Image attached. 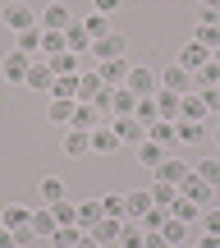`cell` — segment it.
Returning <instances> with one entry per match:
<instances>
[{
    "label": "cell",
    "instance_id": "1",
    "mask_svg": "<svg viewBox=\"0 0 220 248\" xmlns=\"http://www.w3.org/2000/svg\"><path fill=\"white\" fill-rule=\"evenodd\" d=\"M69 23H78V18H73V9L64 0H46V9L37 14V28H46V32H64Z\"/></svg>",
    "mask_w": 220,
    "mask_h": 248
},
{
    "label": "cell",
    "instance_id": "2",
    "mask_svg": "<svg viewBox=\"0 0 220 248\" xmlns=\"http://www.w3.org/2000/svg\"><path fill=\"white\" fill-rule=\"evenodd\" d=\"M124 88H129L133 97H156V92H161V74L151 69V64H133V69H129V83H124Z\"/></svg>",
    "mask_w": 220,
    "mask_h": 248
},
{
    "label": "cell",
    "instance_id": "3",
    "mask_svg": "<svg viewBox=\"0 0 220 248\" xmlns=\"http://www.w3.org/2000/svg\"><path fill=\"white\" fill-rule=\"evenodd\" d=\"M0 18H5V28H14V32H28V28H37V9L28 5V0H9V5L0 9Z\"/></svg>",
    "mask_w": 220,
    "mask_h": 248
},
{
    "label": "cell",
    "instance_id": "4",
    "mask_svg": "<svg viewBox=\"0 0 220 248\" xmlns=\"http://www.w3.org/2000/svg\"><path fill=\"white\" fill-rule=\"evenodd\" d=\"M110 129L119 133V142H129V147H138V142L147 138V124H142L138 115H115V120H110Z\"/></svg>",
    "mask_w": 220,
    "mask_h": 248
},
{
    "label": "cell",
    "instance_id": "5",
    "mask_svg": "<svg viewBox=\"0 0 220 248\" xmlns=\"http://www.w3.org/2000/svg\"><path fill=\"white\" fill-rule=\"evenodd\" d=\"M206 60H211V51H206L202 42H193V37H188V42L179 46V55H175V64H184L188 74H197V69H202Z\"/></svg>",
    "mask_w": 220,
    "mask_h": 248
},
{
    "label": "cell",
    "instance_id": "6",
    "mask_svg": "<svg viewBox=\"0 0 220 248\" xmlns=\"http://www.w3.org/2000/svg\"><path fill=\"white\" fill-rule=\"evenodd\" d=\"M129 69H133V64L124 60V55H115V60H101V64H97V74H101V83H106V88H124V83H129Z\"/></svg>",
    "mask_w": 220,
    "mask_h": 248
},
{
    "label": "cell",
    "instance_id": "7",
    "mask_svg": "<svg viewBox=\"0 0 220 248\" xmlns=\"http://www.w3.org/2000/svg\"><path fill=\"white\" fill-rule=\"evenodd\" d=\"M193 175V166H188V161H179V156H165L156 166V179H165V184H175V188H184V179Z\"/></svg>",
    "mask_w": 220,
    "mask_h": 248
},
{
    "label": "cell",
    "instance_id": "8",
    "mask_svg": "<svg viewBox=\"0 0 220 248\" xmlns=\"http://www.w3.org/2000/svg\"><path fill=\"white\" fill-rule=\"evenodd\" d=\"M124 142H119V133L110 129V124H97L92 129V156H110V152H119Z\"/></svg>",
    "mask_w": 220,
    "mask_h": 248
},
{
    "label": "cell",
    "instance_id": "9",
    "mask_svg": "<svg viewBox=\"0 0 220 248\" xmlns=\"http://www.w3.org/2000/svg\"><path fill=\"white\" fill-rule=\"evenodd\" d=\"M179 193H184L188 202H197V207H211V202H216V188L206 184V179H197V175H188V179H184V188H179Z\"/></svg>",
    "mask_w": 220,
    "mask_h": 248
},
{
    "label": "cell",
    "instance_id": "10",
    "mask_svg": "<svg viewBox=\"0 0 220 248\" xmlns=\"http://www.w3.org/2000/svg\"><path fill=\"white\" fill-rule=\"evenodd\" d=\"M161 88H170V92H197V88H193V74H188L184 64H170V69H161Z\"/></svg>",
    "mask_w": 220,
    "mask_h": 248
},
{
    "label": "cell",
    "instance_id": "11",
    "mask_svg": "<svg viewBox=\"0 0 220 248\" xmlns=\"http://www.w3.org/2000/svg\"><path fill=\"white\" fill-rule=\"evenodd\" d=\"M28 64H32V60H28L23 51H9L5 60H0V74H5L9 83H18V88H23V78H28Z\"/></svg>",
    "mask_w": 220,
    "mask_h": 248
},
{
    "label": "cell",
    "instance_id": "12",
    "mask_svg": "<svg viewBox=\"0 0 220 248\" xmlns=\"http://www.w3.org/2000/svg\"><path fill=\"white\" fill-rule=\"evenodd\" d=\"M51 83H55V74H51V64H46V60H32V64H28L23 88H32V92H51Z\"/></svg>",
    "mask_w": 220,
    "mask_h": 248
},
{
    "label": "cell",
    "instance_id": "13",
    "mask_svg": "<svg viewBox=\"0 0 220 248\" xmlns=\"http://www.w3.org/2000/svg\"><path fill=\"white\" fill-rule=\"evenodd\" d=\"M124 51H129L124 32H110V37H101V42H92V55H97V64H101V60H115V55H124Z\"/></svg>",
    "mask_w": 220,
    "mask_h": 248
},
{
    "label": "cell",
    "instance_id": "14",
    "mask_svg": "<svg viewBox=\"0 0 220 248\" xmlns=\"http://www.w3.org/2000/svg\"><path fill=\"white\" fill-rule=\"evenodd\" d=\"M14 51H23L28 60H46V55H42V28H28V32H14Z\"/></svg>",
    "mask_w": 220,
    "mask_h": 248
},
{
    "label": "cell",
    "instance_id": "15",
    "mask_svg": "<svg viewBox=\"0 0 220 248\" xmlns=\"http://www.w3.org/2000/svg\"><path fill=\"white\" fill-rule=\"evenodd\" d=\"M151 207V193L147 188H133V193H124V221H142Z\"/></svg>",
    "mask_w": 220,
    "mask_h": 248
},
{
    "label": "cell",
    "instance_id": "16",
    "mask_svg": "<svg viewBox=\"0 0 220 248\" xmlns=\"http://www.w3.org/2000/svg\"><path fill=\"white\" fill-rule=\"evenodd\" d=\"M64 156H92V133L88 129H64Z\"/></svg>",
    "mask_w": 220,
    "mask_h": 248
},
{
    "label": "cell",
    "instance_id": "17",
    "mask_svg": "<svg viewBox=\"0 0 220 248\" xmlns=\"http://www.w3.org/2000/svg\"><path fill=\"white\" fill-rule=\"evenodd\" d=\"M175 133H179V147H193L211 133V124H197V120H175Z\"/></svg>",
    "mask_w": 220,
    "mask_h": 248
},
{
    "label": "cell",
    "instance_id": "18",
    "mask_svg": "<svg viewBox=\"0 0 220 248\" xmlns=\"http://www.w3.org/2000/svg\"><path fill=\"white\" fill-rule=\"evenodd\" d=\"M51 101H78V74H55Z\"/></svg>",
    "mask_w": 220,
    "mask_h": 248
},
{
    "label": "cell",
    "instance_id": "19",
    "mask_svg": "<svg viewBox=\"0 0 220 248\" xmlns=\"http://www.w3.org/2000/svg\"><path fill=\"white\" fill-rule=\"evenodd\" d=\"M60 198H69V193H64V179L46 175L42 184H37V207H51V202H60Z\"/></svg>",
    "mask_w": 220,
    "mask_h": 248
},
{
    "label": "cell",
    "instance_id": "20",
    "mask_svg": "<svg viewBox=\"0 0 220 248\" xmlns=\"http://www.w3.org/2000/svg\"><path fill=\"white\" fill-rule=\"evenodd\" d=\"M156 110H161V120H179V110H184V92L161 88L156 92Z\"/></svg>",
    "mask_w": 220,
    "mask_h": 248
},
{
    "label": "cell",
    "instance_id": "21",
    "mask_svg": "<svg viewBox=\"0 0 220 248\" xmlns=\"http://www.w3.org/2000/svg\"><path fill=\"white\" fill-rule=\"evenodd\" d=\"M97 124H106V120H101V110L97 106H92V101H78V106H73V124H69V129H97Z\"/></svg>",
    "mask_w": 220,
    "mask_h": 248
},
{
    "label": "cell",
    "instance_id": "22",
    "mask_svg": "<svg viewBox=\"0 0 220 248\" xmlns=\"http://www.w3.org/2000/svg\"><path fill=\"white\" fill-rule=\"evenodd\" d=\"M0 225H9V230H23V225H32V207H23V202H9L5 212H0Z\"/></svg>",
    "mask_w": 220,
    "mask_h": 248
},
{
    "label": "cell",
    "instance_id": "23",
    "mask_svg": "<svg viewBox=\"0 0 220 248\" xmlns=\"http://www.w3.org/2000/svg\"><path fill=\"white\" fill-rule=\"evenodd\" d=\"M92 239H97V244H115V239H119V234H124V221H110V216H101V221L97 225H92Z\"/></svg>",
    "mask_w": 220,
    "mask_h": 248
},
{
    "label": "cell",
    "instance_id": "24",
    "mask_svg": "<svg viewBox=\"0 0 220 248\" xmlns=\"http://www.w3.org/2000/svg\"><path fill=\"white\" fill-rule=\"evenodd\" d=\"M83 32L92 37V42H101V37H110L115 28H110V14H97V9H92L88 18H83Z\"/></svg>",
    "mask_w": 220,
    "mask_h": 248
},
{
    "label": "cell",
    "instance_id": "25",
    "mask_svg": "<svg viewBox=\"0 0 220 248\" xmlns=\"http://www.w3.org/2000/svg\"><path fill=\"white\" fill-rule=\"evenodd\" d=\"M64 46H69L73 55H83V51H92V37L83 32V18H78V23H69V28H64Z\"/></svg>",
    "mask_w": 220,
    "mask_h": 248
},
{
    "label": "cell",
    "instance_id": "26",
    "mask_svg": "<svg viewBox=\"0 0 220 248\" xmlns=\"http://www.w3.org/2000/svg\"><path fill=\"white\" fill-rule=\"evenodd\" d=\"M161 161H165V147H161V142H151V138H142V142H138V166L156 170Z\"/></svg>",
    "mask_w": 220,
    "mask_h": 248
},
{
    "label": "cell",
    "instance_id": "27",
    "mask_svg": "<svg viewBox=\"0 0 220 248\" xmlns=\"http://www.w3.org/2000/svg\"><path fill=\"white\" fill-rule=\"evenodd\" d=\"M101 88H106V83H101L97 69H83V74H78V101H97Z\"/></svg>",
    "mask_w": 220,
    "mask_h": 248
},
{
    "label": "cell",
    "instance_id": "28",
    "mask_svg": "<svg viewBox=\"0 0 220 248\" xmlns=\"http://www.w3.org/2000/svg\"><path fill=\"white\" fill-rule=\"evenodd\" d=\"M179 120H197V124H206V120H211V110L202 106V97H197V92H184V110H179Z\"/></svg>",
    "mask_w": 220,
    "mask_h": 248
},
{
    "label": "cell",
    "instance_id": "29",
    "mask_svg": "<svg viewBox=\"0 0 220 248\" xmlns=\"http://www.w3.org/2000/svg\"><path fill=\"white\" fill-rule=\"evenodd\" d=\"M51 74H83V55H73V51H60V55H51Z\"/></svg>",
    "mask_w": 220,
    "mask_h": 248
},
{
    "label": "cell",
    "instance_id": "30",
    "mask_svg": "<svg viewBox=\"0 0 220 248\" xmlns=\"http://www.w3.org/2000/svg\"><path fill=\"white\" fill-rule=\"evenodd\" d=\"M55 216H51V207H32V230H37V239H51L55 234Z\"/></svg>",
    "mask_w": 220,
    "mask_h": 248
},
{
    "label": "cell",
    "instance_id": "31",
    "mask_svg": "<svg viewBox=\"0 0 220 248\" xmlns=\"http://www.w3.org/2000/svg\"><path fill=\"white\" fill-rule=\"evenodd\" d=\"M170 216H175V221H184V225H193L197 216H202V207H197V202H188V198L179 193L175 202H170Z\"/></svg>",
    "mask_w": 220,
    "mask_h": 248
},
{
    "label": "cell",
    "instance_id": "32",
    "mask_svg": "<svg viewBox=\"0 0 220 248\" xmlns=\"http://www.w3.org/2000/svg\"><path fill=\"white\" fill-rule=\"evenodd\" d=\"M147 193H151V202H156V207H170V202L179 198V188H175V184H165V179H151Z\"/></svg>",
    "mask_w": 220,
    "mask_h": 248
},
{
    "label": "cell",
    "instance_id": "33",
    "mask_svg": "<svg viewBox=\"0 0 220 248\" xmlns=\"http://www.w3.org/2000/svg\"><path fill=\"white\" fill-rule=\"evenodd\" d=\"M133 106H138V97L129 88H110V110L115 115H133Z\"/></svg>",
    "mask_w": 220,
    "mask_h": 248
},
{
    "label": "cell",
    "instance_id": "34",
    "mask_svg": "<svg viewBox=\"0 0 220 248\" xmlns=\"http://www.w3.org/2000/svg\"><path fill=\"white\" fill-rule=\"evenodd\" d=\"M97 221H101V202L97 198H83L78 202V230H92Z\"/></svg>",
    "mask_w": 220,
    "mask_h": 248
},
{
    "label": "cell",
    "instance_id": "35",
    "mask_svg": "<svg viewBox=\"0 0 220 248\" xmlns=\"http://www.w3.org/2000/svg\"><path fill=\"white\" fill-rule=\"evenodd\" d=\"M73 106H78V101H51V106H46V120L69 129V124H73Z\"/></svg>",
    "mask_w": 220,
    "mask_h": 248
},
{
    "label": "cell",
    "instance_id": "36",
    "mask_svg": "<svg viewBox=\"0 0 220 248\" xmlns=\"http://www.w3.org/2000/svg\"><path fill=\"white\" fill-rule=\"evenodd\" d=\"M193 175H197V179H206L211 188H220V156H206V161H197V166H193Z\"/></svg>",
    "mask_w": 220,
    "mask_h": 248
},
{
    "label": "cell",
    "instance_id": "37",
    "mask_svg": "<svg viewBox=\"0 0 220 248\" xmlns=\"http://www.w3.org/2000/svg\"><path fill=\"white\" fill-rule=\"evenodd\" d=\"M51 216L60 225H78V202H69V198H60V202H51Z\"/></svg>",
    "mask_w": 220,
    "mask_h": 248
},
{
    "label": "cell",
    "instance_id": "38",
    "mask_svg": "<svg viewBox=\"0 0 220 248\" xmlns=\"http://www.w3.org/2000/svg\"><path fill=\"white\" fill-rule=\"evenodd\" d=\"M83 234H88V230H78V225H55L51 244H55V248H73V244L83 239Z\"/></svg>",
    "mask_w": 220,
    "mask_h": 248
},
{
    "label": "cell",
    "instance_id": "39",
    "mask_svg": "<svg viewBox=\"0 0 220 248\" xmlns=\"http://www.w3.org/2000/svg\"><path fill=\"white\" fill-rule=\"evenodd\" d=\"M161 234H165V244H170V248L188 244V225H184V221H175V216H170V221L161 225Z\"/></svg>",
    "mask_w": 220,
    "mask_h": 248
},
{
    "label": "cell",
    "instance_id": "40",
    "mask_svg": "<svg viewBox=\"0 0 220 248\" xmlns=\"http://www.w3.org/2000/svg\"><path fill=\"white\" fill-rule=\"evenodd\" d=\"M101 216H110V221H124V193H101Z\"/></svg>",
    "mask_w": 220,
    "mask_h": 248
},
{
    "label": "cell",
    "instance_id": "41",
    "mask_svg": "<svg viewBox=\"0 0 220 248\" xmlns=\"http://www.w3.org/2000/svg\"><path fill=\"white\" fill-rule=\"evenodd\" d=\"M216 83H220V64H216V60H206L202 69L193 74V88H216Z\"/></svg>",
    "mask_w": 220,
    "mask_h": 248
},
{
    "label": "cell",
    "instance_id": "42",
    "mask_svg": "<svg viewBox=\"0 0 220 248\" xmlns=\"http://www.w3.org/2000/svg\"><path fill=\"white\" fill-rule=\"evenodd\" d=\"M133 115H138V120H142V124L151 129V124L161 120V110H156V97H138V106H133Z\"/></svg>",
    "mask_w": 220,
    "mask_h": 248
},
{
    "label": "cell",
    "instance_id": "43",
    "mask_svg": "<svg viewBox=\"0 0 220 248\" xmlns=\"http://www.w3.org/2000/svg\"><path fill=\"white\" fill-rule=\"evenodd\" d=\"M165 221H170V207H156V202H151V207H147V216H142L138 225H142V230H161Z\"/></svg>",
    "mask_w": 220,
    "mask_h": 248
},
{
    "label": "cell",
    "instance_id": "44",
    "mask_svg": "<svg viewBox=\"0 0 220 248\" xmlns=\"http://www.w3.org/2000/svg\"><path fill=\"white\" fill-rule=\"evenodd\" d=\"M60 51H69V46H64V32H46L42 28V55L51 60V55H60Z\"/></svg>",
    "mask_w": 220,
    "mask_h": 248
},
{
    "label": "cell",
    "instance_id": "45",
    "mask_svg": "<svg viewBox=\"0 0 220 248\" xmlns=\"http://www.w3.org/2000/svg\"><path fill=\"white\" fill-rule=\"evenodd\" d=\"M197 225H202V234H220V207H202V216H197Z\"/></svg>",
    "mask_w": 220,
    "mask_h": 248
},
{
    "label": "cell",
    "instance_id": "46",
    "mask_svg": "<svg viewBox=\"0 0 220 248\" xmlns=\"http://www.w3.org/2000/svg\"><path fill=\"white\" fill-rule=\"evenodd\" d=\"M197 97H202V106L211 115H220V88H197Z\"/></svg>",
    "mask_w": 220,
    "mask_h": 248
},
{
    "label": "cell",
    "instance_id": "47",
    "mask_svg": "<svg viewBox=\"0 0 220 248\" xmlns=\"http://www.w3.org/2000/svg\"><path fill=\"white\" fill-rule=\"evenodd\" d=\"M119 5H124V0H92V9H97V14H115Z\"/></svg>",
    "mask_w": 220,
    "mask_h": 248
},
{
    "label": "cell",
    "instance_id": "48",
    "mask_svg": "<svg viewBox=\"0 0 220 248\" xmlns=\"http://www.w3.org/2000/svg\"><path fill=\"white\" fill-rule=\"evenodd\" d=\"M0 248H18V244H14V230H9V225H0Z\"/></svg>",
    "mask_w": 220,
    "mask_h": 248
},
{
    "label": "cell",
    "instance_id": "49",
    "mask_svg": "<svg viewBox=\"0 0 220 248\" xmlns=\"http://www.w3.org/2000/svg\"><path fill=\"white\" fill-rule=\"evenodd\" d=\"M206 124H211V138H216V156H220V115H211Z\"/></svg>",
    "mask_w": 220,
    "mask_h": 248
},
{
    "label": "cell",
    "instance_id": "50",
    "mask_svg": "<svg viewBox=\"0 0 220 248\" xmlns=\"http://www.w3.org/2000/svg\"><path fill=\"white\" fill-rule=\"evenodd\" d=\"M197 248H220V234H202V239H197Z\"/></svg>",
    "mask_w": 220,
    "mask_h": 248
},
{
    "label": "cell",
    "instance_id": "51",
    "mask_svg": "<svg viewBox=\"0 0 220 248\" xmlns=\"http://www.w3.org/2000/svg\"><path fill=\"white\" fill-rule=\"evenodd\" d=\"M73 248H101V244H97V239H92V234H83V239H78V244H73Z\"/></svg>",
    "mask_w": 220,
    "mask_h": 248
},
{
    "label": "cell",
    "instance_id": "52",
    "mask_svg": "<svg viewBox=\"0 0 220 248\" xmlns=\"http://www.w3.org/2000/svg\"><path fill=\"white\" fill-rule=\"evenodd\" d=\"M202 9H211V14H220V0H197Z\"/></svg>",
    "mask_w": 220,
    "mask_h": 248
},
{
    "label": "cell",
    "instance_id": "53",
    "mask_svg": "<svg viewBox=\"0 0 220 248\" xmlns=\"http://www.w3.org/2000/svg\"><path fill=\"white\" fill-rule=\"evenodd\" d=\"M211 60H216V64H220V46H216V51H211Z\"/></svg>",
    "mask_w": 220,
    "mask_h": 248
},
{
    "label": "cell",
    "instance_id": "54",
    "mask_svg": "<svg viewBox=\"0 0 220 248\" xmlns=\"http://www.w3.org/2000/svg\"><path fill=\"white\" fill-rule=\"evenodd\" d=\"M101 248H119V239H115V244H101Z\"/></svg>",
    "mask_w": 220,
    "mask_h": 248
},
{
    "label": "cell",
    "instance_id": "55",
    "mask_svg": "<svg viewBox=\"0 0 220 248\" xmlns=\"http://www.w3.org/2000/svg\"><path fill=\"white\" fill-rule=\"evenodd\" d=\"M179 248H197V244H179Z\"/></svg>",
    "mask_w": 220,
    "mask_h": 248
},
{
    "label": "cell",
    "instance_id": "56",
    "mask_svg": "<svg viewBox=\"0 0 220 248\" xmlns=\"http://www.w3.org/2000/svg\"><path fill=\"white\" fill-rule=\"evenodd\" d=\"M216 88H220V83H216Z\"/></svg>",
    "mask_w": 220,
    "mask_h": 248
}]
</instances>
